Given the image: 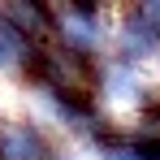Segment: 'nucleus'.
I'll list each match as a JSON object with an SVG mask.
<instances>
[{
	"instance_id": "nucleus-1",
	"label": "nucleus",
	"mask_w": 160,
	"mask_h": 160,
	"mask_svg": "<svg viewBox=\"0 0 160 160\" xmlns=\"http://www.w3.org/2000/svg\"><path fill=\"white\" fill-rule=\"evenodd\" d=\"M0 160H56V152L35 126L13 121V126H0Z\"/></svg>"
}]
</instances>
